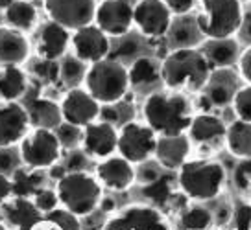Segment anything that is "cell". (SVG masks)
Listing matches in <instances>:
<instances>
[{
  "label": "cell",
  "mask_w": 251,
  "mask_h": 230,
  "mask_svg": "<svg viewBox=\"0 0 251 230\" xmlns=\"http://www.w3.org/2000/svg\"><path fill=\"white\" fill-rule=\"evenodd\" d=\"M55 193L59 205L78 217H89L102 203V184L87 169L67 171L55 181Z\"/></svg>",
  "instance_id": "3"
},
{
  "label": "cell",
  "mask_w": 251,
  "mask_h": 230,
  "mask_svg": "<svg viewBox=\"0 0 251 230\" xmlns=\"http://www.w3.org/2000/svg\"><path fill=\"white\" fill-rule=\"evenodd\" d=\"M133 116H135V111L131 102H126V98H122V100H118L115 104L102 105L98 118L109 122V124H113L118 129V127H122L127 122H131Z\"/></svg>",
  "instance_id": "35"
},
{
  "label": "cell",
  "mask_w": 251,
  "mask_h": 230,
  "mask_svg": "<svg viewBox=\"0 0 251 230\" xmlns=\"http://www.w3.org/2000/svg\"><path fill=\"white\" fill-rule=\"evenodd\" d=\"M93 22L109 37H120L133 28V4L129 0H100Z\"/></svg>",
  "instance_id": "11"
},
{
  "label": "cell",
  "mask_w": 251,
  "mask_h": 230,
  "mask_svg": "<svg viewBox=\"0 0 251 230\" xmlns=\"http://www.w3.org/2000/svg\"><path fill=\"white\" fill-rule=\"evenodd\" d=\"M200 50L205 56L207 63L211 66V70L214 68H231L238 64L240 59V41L231 37H220V39H203L200 44Z\"/></svg>",
  "instance_id": "23"
},
{
  "label": "cell",
  "mask_w": 251,
  "mask_h": 230,
  "mask_svg": "<svg viewBox=\"0 0 251 230\" xmlns=\"http://www.w3.org/2000/svg\"><path fill=\"white\" fill-rule=\"evenodd\" d=\"M216 205L214 208H209L211 210V215H212V225H216V227H224V225H227L231 221V215H233V203H229L227 197H220L216 195Z\"/></svg>",
  "instance_id": "42"
},
{
  "label": "cell",
  "mask_w": 251,
  "mask_h": 230,
  "mask_svg": "<svg viewBox=\"0 0 251 230\" xmlns=\"http://www.w3.org/2000/svg\"><path fill=\"white\" fill-rule=\"evenodd\" d=\"M96 179L102 186L113 191L129 190L137 181V169L122 155H109L96 164Z\"/></svg>",
  "instance_id": "17"
},
{
  "label": "cell",
  "mask_w": 251,
  "mask_h": 230,
  "mask_svg": "<svg viewBox=\"0 0 251 230\" xmlns=\"http://www.w3.org/2000/svg\"><path fill=\"white\" fill-rule=\"evenodd\" d=\"M238 68H240V76L242 80H246L251 85V46L240 54L238 59Z\"/></svg>",
  "instance_id": "48"
},
{
  "label": "cell",
  "mask_w": 251,
  "mask_h": 230,
  "mask_svg": "<svg viewBox=\"0 0 251 230\" xmlns=\"http://www.w3.org/2000/svg\"><path fill=\"white\" fill-rule=\"evenodd\" d=\"M127 81L129 88L144 92L146 96L153 90H159V87H165L161 78V61L150 56L137 57L127 64Z\"/></svg>",
  "instance_id": "20"
},
{
  "label": "cell",
  "mask_w": 251,
  "mask_h": 230,
  "mask_svg": "<svg viewBox=\"0 0 251 230\" xmlns=\"http://www.w3.org/2000/svg\"><path fill=\"white\" fill-rule=\"evenodd\" d=\"M224 184L226 167L216 160H187L177 169V186L192 201H211L220 195Z\"/></svg>",
  "instance_id": "5"
},
{
  "label": "cell",
  "mask_w": 251,
  "mask_h": 230,
  "mask_svg": "<svg viewBox=\"0 0 251 230\" xmlns=\"http://www.w3.org/2000/svg\"><path fill=\"white\" fill-rule=\"evenodd\" d=\"M55 135H57V140L61 144L63 149L71 151L79 147L81 144V133H83V127L74 125V124H69V122H61L59 125L54 129Z\"/></svg>",
  "instance_id": "39"
},
{
  "label": "cell",
  "mask_w": 251,
  "mask_h": 230,
  "mask_svg": "<svg viewBox=\"0 0 251 230\" xmlns=\"http://www.w3.org/2000/svg\"><path fill=\"white\" fill-rule=\"evenodd\" d=\"M83 88L102 105L115 104L126 98L129 90L127 66L109 56L96 63L87 64Z\"/></svg>",
  "instance_id": "4"
},
{
  "label": "cell",
  "mask_w": 251,
  "mask_h": 230,
  "mask_svg": "<svg viewBox=\"0 0 251 230\" xmlns=\"http://www.w3.org/2000/svg\"><path fill=\"white\" fill-rule=\"evenodd\" d=\"M172 17L165 0H137L133 4V26L146 39H163Z\"/></svg>",
  "instance_id": "10"
},
{
  "label": "cell",
  "mask_w": 251,
  "mask_h": 230,
  "mask_svg": "<svg viewBox=\"0 0 251 230\" xmlns=\"http://www.w3.org/2000/svg\"><path fill=\"white\" fill-rule=\"evenodd\" d=\"M9 179H11L13 195H21V197H33L35 191L43 188V184H45L43 169H33L24 164L13 169L9 173Z\"/></svg>",
  "instance_id": "31"
},
{
  "label": "cell",
  "mask_w": 251,
  "mask_h": 230,
  "mask_svg": "<svg viewBox=\"0 0 251 230\" xmlns=\"http://www.w3.org/2000/svg\"><path fill=\"white\" fill-rule=\"evenodd\" d=\"M17 146L21 162L33 169H47L59 162L63 155V147L55 131L48 127H30Z\"/></svg>",
  "instance_id": "7"
},
{
  "label": "cell",
  "mask_w": 251,
  "mask_h": 230,
  "mask_svg": "<svg viewBox=\"0 0 251 230\" xmlns=\"http://www.w3.org/2000/svg\"><path fill=\"white\" fill-rule=\"evenodd\" d=\"M87 162H89V157H87L83 149H71L69 157H67V162H65V167L67 171H79V169H87Z\"/></svg>",
  "instance_id": "45"
},
{
  "label": "cell",
  "mask_w": 251,
  "mask_h": 230,
  "mask_svg": "<svg viewBox=\"0 0 251 230\" xmlns=\"http://www.w3.org/2000/svg\"><path fill=\"white\" fill-rule=\"evenodd\" d=\"M188 155H190V140L185 133L157 136L153 157L165 169L177 171L187 162Z\"/></svg>",
  "instance_id": "22"
},
{
  "label": "cell",
  "mask_w": 251,
  "mask_h": 230,
  "mask_svg": "<svg viewBox=\"0 0 251 230\" xmlns=\"http://www.w3.org/2000/svg\"><path fill=\"white\" fill-rule=\"evenodd\" d=\"M102 229L109 230H166L170 229V223L166 221L165 214L159 208L151 205H129L118 210L115 215L103 221Z\"/></svg>",
  "instance_id": "9"
},
{
  "label": "cell",
  "mask_w": 251,
  "mask_h": 230,
  "mask_svg": "<svg viewBox=\"0 0 251 230\" xmlns=\"http://www.w3.org/2000/svg\"><path fill=\"white\" fill-rule=\"evenodd\" d=\"M13 195L11 191V179L8 173H0V205Z\"/></svg>",
  "instance_id": "49"
},
{
  "label": "cell",
  "mask_w": 251,
  "mask_h": 230,
  "mask_svg": "<svg viewBox=\"0 0 251 230\" xmlns=\"http://www.w3.org/2000/svg\"><path fill=\"white\" fill-rule=\"evenodd\" d=\"M177 227L187 230H203L212 227V215L211 210L201 205H192L185 207L179 212L177 217Z\"/></svg>",
  "instance_id": "33"
},
{
  "label": "cell",
  "mask_w": 251,
  "mask_h": 230,
  "mask_svg": "<svg viewBox=\"0 0 251 230\" xmlns=\"http://www.w3.org/2000/svg\"><path fill=\"white\" fill-rule=\"evenodd\" d=\"M226 131L227 125L224 124V120L209 112L194 114L187 129L188 140L203 147H218L226 140Z\"/></svg>",
  "instance_id": "21"
},
{
  "label": "cell",
  "mask_w": 251,
  "mask_h": 230,
  "mask_svg": "<svg viewBox=\"0 0 251 230\" xmlns=\"http://www.w3.org/2000/svg\"><path fill=\"white\" fill-rule=\"evenodd\" d=\"M231 184L240 197H251V157L240 159L231 173Z\"/></svg>",
  "instance_id": "36"
},
{
  "label": "cell",
  "mask_w": 251,
  "mask_h": 230,
  "mask_svg": "<svg viewBox=\"0 0 251 230\" xmlns=\"http://www.w3.org/2000/svg\"><path fill=\"white\" fill-rule=\"evenodd\" d=\"M233 225L236 229H251V205L246 201H236L233 205Z\"/></svg>",
  "instance_id": "43"
},
{
  "label": "cell",
  "mask_w": 251,
  "mask_h": 230,
  "mask_svg": "<svg viewBox=\"0 0 251 230\" xmlns=\"http://www.w3.org/2000/svg\"><path fill=\"white\" fill-rule=\"evenodd\" d=\"M242 0H201L196 22L205 39L231 37L242 22Z\"/></svg>",
  "instance_id": "6"
},
{
  "label": "cell",
  "mask_w": 251,
  "mask_h": 230,
  "mask_svg": "<svg viewBox=\"0 0 251 230\" xmlns=\"http://www.w3.org/2000/svg\"><path fill=\"white\" fill-rule=\"evenodd\" d=\"M163 39L166 41V46L170 50H176V48H198L205 37L196 22V15L187 13V15L172 17V22Z\"/></svg>",
  "instance_id": "24"
},
{
  "label": "cell",
  "mask_w": 251,
  "mask_h": 230,
  "mask_svg": "<svg viewBox=\"0 0 251 230\" xmlns=\"http://www.w3.org/2000/svg\"><path fill=\"white\" fill-rule=\"evenodd\" d=\"M28 111V118H30L31 127H48V129H55L63 122L61 109L59 104H55L48 98H31L28 104L24 105Z\"/></svg>",
  "instance_id": "28"
},
{
  "label": "cell",
  "mask_w": 251,
  "mask_h": 230,
  "mask_svg": "<svg viewBox=\"0 0 251 230\" xmlns=\"http://www.w3.org/2000/svg\"><path fill=\"white\" fill-rule=\"evenodd\" d=\"M113 39H117V42H115V46L111 44L109 57L118 59L120 63H131L137 57L144 56V54H141V37L131 30L120 37H113Z\"/></svg>",
  "instance_id": "32"
},
{
  "label": "cell",
  "mask_w": 251,
  "mask_h": 230,
  "mask_svg": "<svg viewBox=\"0 0 251 230\" xmlns=\"http://www.w3.org/2000/svg\"><path fill=\"white\" fill-rule=\"evenodd\" d=\"M30 127L28 111L23 104L0 100V147H15Z\"/></svg>",
  "instance_id": "18"
},
{
  "label": "cell",
  "mask_w": 251,
  "mask_h": 230,
  "mask_svg": "<svg viewBox=\"0 0 251 230\" xmlns=\"http://www.w3.org/2000/svg\"><path fill=\"white\" fill-rule=\"evenodd\" d=\"M11 2H13V0H0V13H4Z\"/></svg>",
  "instance_id": "50"
},
{
  "label": "cell",
  "mask_w": 251,
  "mask_h": 230,
  "mask_svg": "<svg viewBox=\"0 0 251 230\" xmlns=\"http://www.w3.org/2000/svg\"><path fill=\"white\" fill-rule=\"evenodd\" d=\"M4 21L8 26L15 28L19 32L28 33L35 30L37 21H39V11L28 0H13L4 11Z\"/></svg>",
  "instance_id": "29"
},
{
  "label": "cell",
  "mask_w": 251,
  "mask_h": 230,
  "mask_svg": "<svg viewBox=\"0 0 251 230\" xmlns=\"http://www.w3.org/2000/svg\"><path fill=\"white\" fill-rule=\"evenodd\" d=\"M59 81H63V85H67L69 88L78 87L79 83H83L87 70V63H83L81 59L74 56H65L59 59Z\"/></svg>",
  "instance_id": "34"
},
{
  "label": "cell",
  "mask_w": 251,
  "mask_h": 230,
  "mask_svg": "<svg viewBox=\"0 0 251 230\" xmlns=\"http://www.w3.org/2000/svg\"><path fill=\"white\" fill-rule=\"evenodd\" d=\"M71 35L72 32L69 28H65L59 22L48 19L47 22L41 24L39 30H37V37H35L37 57L59 61L71 48Z\"/></svg>",
  "instance_id": "19"
},
{
  "label": "cell",
  "mask_w": 251,
  "mask_h": 230,
  "mask_svg": "<svg viewBox=\"0 0 251 230\" xmlns=\"http://www.w3.org/2000/svg\"><path fill=\"white\" fill-rule=\"evenodd\" d=\"M211 66L200 48H176L161 61L165 88L177 92H201Z\"/></svg>",
  "instance_id": "2"
},
{
  "label": "cell",
  "mask_w": 251,
  "mask_h": 230,
  "mask_svg": "<svg viewBox=\"0 0 251 230\" xmlns=\"http://www.w3.org/2000/svg\"><path fill=\"white\" fill-rule=\"evenodd\" d=\"M31 44L26 33L11 26H0V64H21L30 59Z\"/></svg>",
  "instance_id": "26"
},
{
  "label": "cell",
  "mask_w": 251,
  "mask_h": 230,
  "mask_svg": "<svg viewBox=\"0 0 251 230\" xmlns=\"http://www.w3.org/2000/svg\"><path fill=\"white\" fill-rule=\"evenodd\" d=\"M47 219L55 225V229H61V230H78L81 229V217H78L76 214H72L69 208L61 207L57 205L54 210H50L45 214Z\"/></svg>",
  "instance_id": "38"
},
{
  "label": "cell",
  "mask_w": 251,
  "mask_h": 230,
  "mask_svg": "<svg viewBox=\"0 0 251 230\" xmlns=\"http://www.w3.org/2000/svg\"><path fill=\"white\" fill-rule=\"evenodd\" d=\"M118 129L105 120H94L83 127L81 133V149L89 159L102 160L117 151Z\"/></svg>",
  "instance_id": "15"
},
{
  "label": "cell",
  "mask_w": 251,
  "mask_h": 230,
  "mask_svg": "<svg viewBox=\"0 0 251 230\" xmlns=\"http://www.w3.org/2000/svg\"><path fill=\"white\" fill-rule=\"evenodd\" d=\"M21 157L13 153V147H0V173H11L21 166Z\"/></svg>",
  "instance_id": "44"
},
{
  "label": "cell",
  "mask_w": 251,
  "mask_h": 230,
  "mask_svg": "<svg viewBox=\"0 0 251 230\" xmlns=\"http://www.w3.org/2000/svg\"><path fill=\"white\" fill-rule=\"evenodd\" d=\"M30 88V78L21 64H0V100L19 102Z\"/></svg>",
  "instance_id": "27"
},
{
  "label": "cell",
  "mask_w": 251,
  "mask_h": 230,
  "mask_svg": "<svg viewBox=\"0 0 251 230\" xmlns=\"http://www.w3.org/2000/svg\"><path fill=\"white\" fill-rule=\"evenodd\" d=\"M31 201H33L35 207L39 208V212L43 215L47 214V212H50V210H54V208L59 205V199H57L55 188L52 190V188H45V186L35 191V195L31 197Z\"/></svg>",
  "instance_id": "41"
},
{
  "label": "cell",
  "mask_w": 251,
  "mask_h": 230,
  "mask_svg": "<svg viewBox=\"0 0 251 230\" xmlns=\"http://www.w3.org/2000/svg\"><path fill=\"white\" fill-rule=\"evenodd\" d=\"M71 48L72 54L78 59L91 64L109 56L111 37L105 32H102L94 22H91L72 32Z\"/></svg>",
  "instance_id": "12"
},
{
  "label": "cell",
  "mask_w": 251,
  "mask_h": 230,
  "mask_svg": "<svg viewBox=\"0 0 251 230\" xmlns=\"http://www.w3.org/2000/svg\"><path fill=\"white\" fill-rule=\"evenodd\" d=\"M0 214H2V221L8 227L31 230L35 227V223L43 217L39 208L33 205L31 197H21V195H11L9 199H6L0 205Z\"/></svg>",
  "instance_id": "25"
},
{
  "label": "cell",
  "mask_w": 251,
  "mask_h": 230,
  "mask_svg": "<svg viewBox=\"0 0 251 230\" xmlns=\"http://www.w3.org/2000/svg\"><path fill=\"white\" fill-rule=\"evenodd\" d=\"M31 76L43 85H52L55 81H59V61L37 57L31 63Z\"/></svg>",
  "instance_id": "37"
},
{
  "label": "cell",
  "mask_w": 251,
  "mask_h": 230,
  "mask_svg": "<svg viewBox=\"0 0 251 230\" xmlns=\"http://www.w3.org/2000/svg\"><path fill=\"white\" fill-rule=\"evenodd\" d=\"M157 144V133L141 122H127L122 127H118L117 151L131 164H142L153 157Z\"/></svg>",
  "instance_id": "8"
},
{
  "label": "cell",
  "mask_w": 251,
  "mask_h": 230,
  "mask_svg": "<svg viewBox=\"0 0 251 230\" xmlns=\"http://www.w3.org/2000/svg\"><path fill=\"white\" fill-rule=\"evenodd\" d=\"M238 37L242 42L250 44L251 46V8L246 9L242 13V22H240V28H238Z\"/></svg>",
  "instance_id": "47"
},
{
  "label": "cell",
  "mask_w": 251,
  "mask_h": 230,
  "mask_svg": "<svg viewBox=\"0 0 251 230\" xmlns=\"http://www.w3.org/2000/svg\"><path fill=\"white\" fill-rule=\"evenodd\" d=\"M4 229H8V225H6V223L0 219V230H4Z\"/></svg>",
  "instance_id": "51"
},
{
  "label": "cell",
  "mask_w": 251,
  "mask_h": 230,
  "mask_svg": "<svg viewBox=\"0 0 251 230\" xmlns=\"http://www.w3.org/2000/svg\"><path fill=\"white\" fill-rule=\"evenodd\" d=\"M242 85V76L236 74L233 70V66L231 68H214L209 74V80L205 83V87L201 88L203 100L211 107L224 109V107L233 104V98Z\"/></svg>",
  "instance_id": "16"
},
{
  "label": "cell",
  "mask_w": 251,
  "mask_h": 230,
  "mask_svg": "<svg viewBox=\"0 0 251 230\" xmlns=\"http://www.w3.org/2000/svg\"><path fill=\"white\" fill-rule=\"evenodd\" d=\"M50 21H55L71 32L94 21L96 0H43Z\"/></svg>",
  "instance_id": "13"
},
{
  "label": "cell",
  "mask_w": 251,
  "mask_h": 230,
  "mask_svg": "<svg viewBox=\"0 0 251 230\" xmlns=\"http://www.w3.org/2000/svg\"><path fill=\"white\" fill-rule=\"evenodd\" d=\"M165 4L172 15H187L192 13L196 0H165Z\"/></svg>",
  "instance_id": "46"
},
{
  "label": "cell",
  "mask_w": 251,
  "mask_h": 230,
  "mask_svg": "<svg viewBox=\"0 0 251 230\" xmlns=\"http://www.w3.org/2000/svg\"><path fill=\"white\" fill-rule=\"evenodd\" d=\"M233 109L240 120L251 122V85H242L233 98Z\"/></svg>",
  "instance_id": "40"
},
{
  "label": "cell",
  "mask_w": 251,
  "mask_h": 230,
  "mask_svg": "<svg viewBox=\"0 0 251 230\" xmlns=\"http://www.w3.org/2000/svg\"><path fill=\"white\" fill-rule=\"evenodd\" d=\"M229 153L236 159H250L251 157V122L235 120L227 125L226 140Z\"/></svg>",
  "instance_id": "30"
},
{
  "label": "cell",
  "mask_w": 251,
  "mask_h": 230,
  "mask_svg": "<svg viewBox=\"0 0 251 230\" xmlns=\"http://www.w3.org/2000/svg\"><path fill=\"white\" fill-rule=\"evenodd\" d=\"M59 109H61L63 122L85 127L87 124L98 120L102 104L98 100H94L85 88L72 87L65 92L61 104H59Z\"/></svg>",
  "instance_id": "14"
},
{
  "label": "cell",
  "mask_w": 251,
  "mask_h": 230,
  "mask_svg": "<svg viewBox=\"0 0 251 230\" xmlns=\"http://www.w3.org/2000/svg\"><path fill=\"white\" fill-rule=\"evenodd\" d=\"M144 120L159 135H181L187 133L190 120L194 116L192 104L185 92L177 90H153L146 96L142 105Z\"/></svg>",
  "instance_id": "1"
}]
</instances>
